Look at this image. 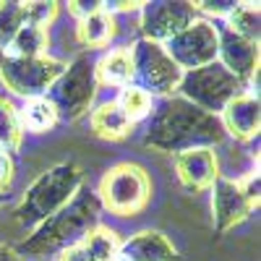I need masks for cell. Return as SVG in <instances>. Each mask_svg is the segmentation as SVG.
I'll return each mask as SVG.
<instances>
[{"label": "cell", "instance_id": "11", "mask_svg": "<svg viewBox=\"0 0 261 261\" xmlns=\"http://www.w3.org/2000/svg\"><path fill=\"white\" fill-rule=\"evenodd\" d=\"M199 18L193 3H180V0H160V3H144L141 6V39L160 42L165 45L178 32H183L188 24Z\"/></svg>", "mask_w": 261, "mask_h": 261}, {"label": "cell", "instance_id": "2", "mask_svg": "<svg viewBox=\"0 0 261 261\" xmlns=\"http://www.w3.org/2000/svg\"><path fill=\"white\" fill-rule=\"evenodd\" d=\"M99 199L97 193L81 186L76 196L65 204L60 212H55L50 220H45L24 243H18L13 251L21 256V261H42L50 256H63L79 246L86 235H92L99 227Z\"/></svg>", "mask_w": 261, "mask_h": 261}, {"label": "cell", "instance_id": "9", "mask_svg": "<svg viewBox=\"0 0 261 261\" xmlns=\"http://www.w3.org/2000/svg\"><path fill=\"white\" fill-rule=\"evenodd\" d=\"M162 47L180 71L204 68L217 60V32L209 18H196L183 32L167 39Z\"/></svg>", "mask_w": 261, "mask_h": 261}, {"label": "cell", "instance_id": "28", "mask_svg": "<svg viewBox=\"0 0 261 261\" xmlns=\"http://www.w3.org/2000/svg\"><path fill=\"white\" fill-rule=\"evenodd\" d=\"M11 183H13V160L11 154L0 151V196H8Z\"/></svg>", "mask_w": 261, "mask_h": 261}, {"label": "cell", "instance_id": "17", "mask_svg": "<svg viewBox=\"0 0 261 261\" xmlns=\"http://www.w3.org/2000/svg\"><path fill=\"white\" fill-rule=\"evenodd\" d=\"M113 37H115V18H113V13L105 11V3H102L99 11L79 18L76 39L81 42L84 47H89V50H94V47H107Z\"/></svg>", "mask_w": 261, "mask_h": 261}, {"label": "cell", "instance_id": "7", "mask_svg": "<svg viewBox=\"0 0 261 261\" xmlns=\"http://www.w3.org/2000/svg\"><path fill=\"white\" fill-rule=\"evenodd\" d=\"M134 79L130 86H139L149 97H170L175 94L183 71L178 68L172 58L165 53L160 42L139 39L134 47Z\"/></svg>", "mask_w": 261, "mask_h": 261}, {"label": "cell", "instance_id": "10", "mask_svg": "<svg viewBox=\"0 0 261 261\" xmlns=\"http://www.w3.org/2000/svg\"><path fill=\"white\" fill-rule=\"evenodd\" d=\"M212 27L217 32V58L251 94V86L258 81V45L238 37L222 18H214Z\"/></svg>", "mask_w": 261, "mask_h": 261}, {"label": "cell", "instance_id": "21", "mask_svg": "<svg viewBox=\"0 0 261 261\" xmlns=\"http://www.w3.org/2000/svg\"><path fill=\"white\" fill-rule=\"evenodd\" d=\"M225 24L248 42H256L258 45V34H261V27H258V3H235V8L222 18Z\"/></svg>", "mask_w": 261, "mask_h": 261}, {"label": "cell", "instance_id": "16", "mask_svg": "<svg viewBox=\"0 0 261 261\" xmlns=\"http://www.w3.org/2000/svg\"><path fill=\"white\" fill-rule=\"evenodd\" d=\"M97 84L107 86H128L134 79V50L130 47H115L110 50L99 63H94Z\"/></svg>", "mask_w": 261, "mask_h": 261}, {"label": "cell", "instance_id": "22", "mask_svg": "<svg viewBox=\"0 0 261 261\" xmlns=\"http://www.w3.org/2000/svg\"><path fill=\"white\" fill-rule=\"evenodd\" d=\"M21 141H24V128L18 120V110L6 99L0 97V151H18Z\"/></svg>", "mask_w": 261, "mask_h": 261}, {"label": "cell", "instance_id": "32", "mask_svg": "<svg viewBox=\"0 0 261 261\" xmlns=\"http://www.w3.org/2000/svg\"><path fill=\"white\" fill-rule=\"evenodd\" d=\"M3 201H6V196H0V204H3Z\"/></svg>", "mask_w": 261, "mask_h": 261}, {"label": "cell", "instance_id": "24", "mask_svg": "<svg viewBox=\"0 0 261 261\" xmlns=\"http://www.w3.org/2000/svg\"><path fill=\"white\" fill-rule=\"evenodd\" d=\"M27 24V8L24 3H0V53H6L11 47L13 37L18 34V29Z\"/></svg>", "mask_w": 261, "mask_h": 261}, {"label": "cell", "instance_id": "15", "mask_svg": "<svg viewBox=\"0 0 261 261\" xmlns=\"http://www.w3.org/2000/svg\"><path fill=\"white\" fill-rule=\"evenodd\" d=\"M118 256L128 258V261H180V253L175 251V246L160 230L136 232L125 243H120Z\"/></svg>", "mask_w": 261, "mask_h": 261}, {"label": "cell", "instance_id": "23", "mask_svg": "<svg viewBox=\"0 0 261 261\" xmlns=\"http://www.w3.org/2000/svg\"><path fill=\"white\" fill-rule=\"evenodd\" d=\"M118 107L123 110V115L130 120V123H139L144 120L146 115H151V110H154V102H151V97L146 92H141L139 86H123L120 89V97L115 99Z\"/></svg>", "mask_w": 261, "mask_h": 261}, {"label": "cell", "instance_id": "31", "mask_svg": "<svg viewBox=\"0 0 261 261\" xmlns=\"http://www.w3.org/2000/svg\"><path fill=\"white\" fill-rule=\"evenodd\" d=\"M0 261H21V256L11 246H0Z\"/></svg>", "mask_w": 261, "mask_h": 261}, {"label": "cell", "instance_id": "1", "mask_svg": "<svg viewBox=\"0 0 261 261\" xmlns=\"http://www.w3.org/2000/svg\"><path fill=\"white\" fill-rule=\"evenodd\" d=\"M225 136L220 115H212L183 97H165L151 110L144 146L180 154L188 149H212L222 144Z\"/></svg>", "mask_w": 261, "mask_h": 261}, {"label": "cell", "instance_id": "8", "mask_svg": "<svg viewBox=\"0 0 261 261\" xmlns=\"http://www.w3.org/2000/svg\"><path fill=\"white\" fill-rule=\"evenodd\" d=\"M65 71V63L55 58H13V55H0V81L6 89L24 99L45 97V92L55 84V79Z\"/></svg>", "mask_w": 261, "mask_h": 261}, {"label": "cell", "instance_id": "6", "mask_svg": "<svg viewBox=\"0 0 261 261\" xmlns=\"http://www.w3.org/2000/svg\"><path fill=\"white\" fill-rule=\"evenodd\" d=\"M183 99H188L191 105L201 107V110L220 115L225 110V105L246 92V84L238 81L220 60H214L204 68H193V71H183V79L175 89Z\"/></svg>", "mask_w": 261, "mask_h": 261}, {"label": "cell", "instance_id": "4", "mask_svg": "<svg viewBox=\"0 0 261 261\" xmlns=\"http://www.w3.org/2000/svg\"><path fill=\"white\" fill-rule=\"evenodd\" d=\"M99 206L118 217H134L146 209L151 199V180L136 162H118L102 175L97 191Z\"/></svg>", "mask_w": 261, "mask_h": 261}, {"label": "cell", "instance_id": "5", "mask_svg": "<svg viewBox=\"0 0 261 261\" xmlns=\"http://www.w3.org/2000/svg\"><path fill=\"white\" fill-rule=\"evenodd\" d=\"M94 94H97L94 63L89 60V55H79L71 65H65V71L45 92V99L55 107L58 120L73 123L89 113Z\"/></svg>", "mask_w": 261, "mask_h": 261}, {"label": "cell", "instance_id": "30", "mask_svg": "<svg viewBox=\"0 0 261 261\" xmlns=\"http://www.w3.org/2000/svg\"><path fill=\"white\" fill-rule=\"evenodd\" d=\"M99 8H102V3H97V0H92V3H68V13H73L76 18H84Z\"/></svg>", "mask_w": 261, "mask_h": 261}, {"label": "cell", "instance_id": "25", "mask_svg": "<svg viewBox=\"0 0 261 261\" xmlns=\"http://www.w3.org/2000/svg\"><path fill=\"white\" fill-rule=\"evenodd\" d=\"M24 8H27V21L47 29L60 11V3H24Z\"/></svg>", "mask_w": 261, "mask_h": 261}, {"label": "cell", "instance_id": "26", "mask_svg": "<svg viewBox=\"0 0 261 261\" xmlns=\"http://www.w3.org/2000/svg\"><path fill=\"white\" fill-rule=\"evenodd\" d=\"M196 13H209L214 18H225L232 8H235V0H201V3H193Z\"/></svg>", "mask_w": 261, "mask_h": 261}, {"label": "cell", "instance_id": "20", "mask_svg": "<svg viewBox=\"0 0 261 261\" xmlns=\"http://www.w3.org/2000/svg\"><path fill=\"white\" fill-rule=\"evenodd\" d=\"M18 120H21V128L24 130L45 134V130H53L58 125V113H55V107L45 97H37V99L27 102V107L18 113Z\"/></svg>", "mask_w": 261, "mask_h": 261}, {"label": "cell", "instance_id": "27", "mask_svg": "<svg viewBox=\"0 0 261 261\" xmlns=\"http://www.w3.org/2000/svg\"><path fill=\"white\" fill-rule=\"evenodd\" d=\"M238 188H241V193H243V199L256 209L258 206V188H261V180H258V170H253V172H248V175L238 183Z\"/></svg>", "mask_w": 261, "mask_h": 261}, {"label": "cell", "instance_id": "13", "mask_svg": "<svg viewBox=\"0 0 261 261\" xmlns=\"http://www.w3.org/2000/svg\"><path fill=\"white\" fill-rule=\"evenodd\" d=\"M220 120L225 125V134L235 136L238 141H251L258 136L261 128V105H258V94H238L232 97L225 110L220 113Z\"/></svg>", "mask_w": 261, "mask_h": 261}, {"label": "cell", "instance_id": "29", "mask_svg": "<svg viewBox=\"0 0 261 261\" xmlns=\"http://www.w3.org/2000/svg\"><path fill=\"white\" fill-rule=\"evenodd\" d=\"M58 261H97V258H94L89 251H86V248L79 243V246H73L71 251H65V253H63Z\"/></svg>", "mask_w": 261, "mask_h": 261}, {"label": "cell", "instance_id": "33", "mask_svg": "<svg viewBox=\"0 0 261 261\" xmlns=\"http://www.w3.org/2000/svg\"><path fill=\"white\" fill-rule=\"evenodd\" d=\"M115 261H128V258H120V256H118V258H115Z\"/></svg>", "mask_w": 261, "mask_h": 261}, {"label": "cell", "instance_id": "18", "mask_svg": "<svg viewBox=\"0 0 261 261\" xmlns=\"http://www.w3.org/2000/svg\"><path fill=\"white\" fill-rule=\"evenodd\" d=\"M89 123H92V130L105 141H120L130 134V128H134V123H130L118 107V102L99 105L97 110H92Z\"/></svg>", "mask_w": 261, "mask_h": 261}, {"label": "cell", "instance_id": "12", "mask_svg": "<svg viewBox=\"0 0 261 261\" xmlns=\"http://www.w3.org/2000/svg\"><path fill=\"white\" fill-rule=\"evenodd\" d=\"M212 214H214V232H227L230 227L241 225L248 220V214L253 212V206L243 199L241 188L235 180L227 178H217L212 183Z\"/></svg>", "mask_w": 261, "mask_h": 261}, {"label": "cell", "instance_id": "3", "mask_svg": "<svg viewBox=\"0 0 261 261\" xmlns=\"http://www.w3.org/2000/svg\"><path fill=\"white\" fill-rule=\"evenodd\" d=\"M81 178V167L76 162H63L42 172L16 206V222L24 227H39L73 199L76 191L84 186Z\"/></svg>", "mask_w": 261, "mask_h": 261}, {"label": "cell", "instance_id": "19", "mask_svg": "<svg viewBox=\"0 0 261 261\" xmlns=\"http://www.w3.org/2000/svg\"><path fill=\"white\" fill-rule=\"evenodd\" d=\"M47 45H50L47 29L27 21V24L18 29V34L13 37L11 47H8L11 53H6V55H13V58H45Z\"/></svg>", "mask_w": 261, "mask_h": 261}, {"label": "cell", "instance_id": "14", "mask_svg": "<svg viewBox=\"0 0 261 261\" xmlns=\"http://www.w3.org/2000/svg\"><path fill=\"white\" fill-rule=\"evenodd\" d=\"M175 170L186 191H204L220 178L214 149H188L175 154Z\"/></svg>", "mask_w": 261, "mask_h": 261}]
</instances>
